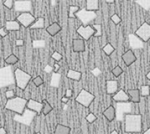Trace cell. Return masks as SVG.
Wrapping results in <instances>:
<instances>
[{
  "label": "cell",
  "mask_w": 150,
  "mask_h": 134,
  "mask_svg": "<svg viewBox=\"0 0 150 134\" xmlns=\"http://www.w3.org/2000/svg\"><path fill=\"white\" fill-rule=\"evenodd\" d=\"M139 94H140V97H146L149 96V86L148 85H143V86L140 87L139 89Z\"/></svg>",
  "instance_id": "obj_31"
},
{
  "label": "cell",
  "mask_w": 150,
  "mask_h": 134,
  "mask_svg": "<svg viewBox=\"0 0 150 134\" xmlns=\"http://www.w3.org/2000/svg\"><path fill=\"white\" fill-rule=\"evenodd\" d=\"M24 44V40L23 39H16L15 40V46H22Z\"/></svg>",
  "instance_id": "obj_44"
},
{
  "label": "cell",
  "mask_w": 150,
  "mask_h": 134,
  "mask_svg": "<svg viewBox=\"0 0 150 134\" xmlns=\"http://www.w3.org/2000/svg\"><path fill=\"white\" fill-rule=\"evenodd\" d=\"M44 70H45V72H46V73H50L53 70V68H52V66H50V65H47V66L45 67Z\"/></svg>",
  "instance_id": "obj_45"
},
{
  "label": "cell",
  "mask_w": 150,
  "mask_h": 134,
  "mask_svg": "<svg viewBox=\"0 0 150 134\" xmlns=\"http://www.w3.org/2000/svg\"><path fill=\"white\" fill-rule=\"evenodd\" d=\"M45 44V42L43 40H37V41H33V47L37 48V47H43Z\"/></svg>",
  "instance_id": "obj_41"
},
{
  "label": "cell",
  "mask_w": 150,
  "mask_h": 134,
  "mask_svg": "<svg viewBox=\"0 0 150 134\" xmlns=\"http://www.w3.org/2000/svg\"><path fill=\"white\" fill-rule=\"evenodd\" d=\"M72 94H73V91H72L71 89H67L66 90V93H65V97H67V98H71L72 97Z\"/></svg>",
  "instance_id": "obj_43"
},
{
  "label": "cell",
  "mask_w": 150,
  "mask_h": 134,
  "mask_svg": "<svg viewBox=\"0 0 150 134\" xmlns=\"http://www.w3.org/2000/svg\"><path fill=\"white\" fill-rule=\"evenodd\" d=\"M42 108H43V103L39 102L34 99H28L27 104H26V109L35 112L37 115H39L40 113H42Z\"/></svg>",
  "instance_id": "obj_12"
},
{
  "label": "cell",
  "mask_w": 150,
  "mask_h": 134,
  "mask_svg": "<svg viewBox=\"0 0 150 134\" xmlns=\"http://www.w3.org/2000/svg\"><path fill=\"white\" fill-rule=\"evenodd\" d=\"M110 134H119V133H118V131H117V130H112V131L110 132Z\"/></svg>",
  "instance_id": "obj_50"
},
{
  "label": "cell",
  "mask_w": 150,
  "mask_h": 134,
  "mask_svg": "<svg viewBox=\"0 0 150 134\" xmlns=\"http://www.w3.org/2000/svg\"><path fill=\"white\" fill-rule=\"evenodd\" d=\"M119 90L118 82L116 80H107L106 81V93L109 95H114Z\"/></svg>",
  "instance_id": "obj_16"
},
{
  "label": "cell",
  "mask_w": 150,
  "mask_h": 134,
  "mask_svg": "<svg viewBox=\"0 0 150 134\" xmlns=\"http://www.w3.org/2000/svg\"><path fill=\"white\" fill-rule=\"evenodd\" d=\"M126 93L128 94L130 100H131L133 103L138 104L140 100H141V97H140V94H139V89H129Z\"/></svg>",
  "instance_id": "obj_19"
},
{
  "label": "cell",
  "mask_w": 150,
  "mask_h": 134,
  "mask_svg": "<svg viewBox=\"0 0 150 134\" xmlns=\"http://www.w3.org/2000/svg\"><path fill=\"white\" fill-rule=\"evenodd\" d=\"M112 99L116 102H120V103H124V102L130 101V98H129V96H128V94L122 89L118 90L114 95H112Z\"/></svg>",
  "instance_id": "obj_15"
},
{
  "label": "cell",
  "mask_w": 150,
  "mask_h": 134,
  "mask_svg": "<svg viewBox=\"0 0 150 134\" xmlns=\"http://www.w3.org/2000/svg\"><path fill=\"white\" fill-rule=\"evenodd\" d=\"M36 134H41L40 132H36Z\"/></svg>",
  "instance_id": "obj_53"
},
{
  "label": "cell",
  "mask_w": 150,
  "mask_h": 134,
  "mask_svg": "<svg viewBox=\"0 0 150 134\" xmlns=\"http://www.w3.org/2000/svg\"><path fill=\"white\" fill-rule=\"evenodd\" d=\"M32 81H33V83H34L35 86H37V87L41 86V85H43V83H44V80L42 79V77L41 76L34 77V78H32Z\"/></svg>",
  "instance_id": "obj_35"
},
{
  "label": "cell",
  "mask_w": 150,
  "mask_h": 134,
  "mask_svg": "<svg viewBox=\"0 0 150 134\" xmlns=\"http://www.w3.org/2000/svg\"><path fill=\"white\" fill-rule=\"evenodd\" d=\"M102 50L106 55H111L115 51V47L112 44H110V43H107L106 45H104Z\"/></svg>",
  "instance_id": "obj_30"
},
{
  "label": "cell",
  "mask_w": 150,
  "mask_h": 134,
  "mask_svg": "<svg viewBox=\"0 0 150 134\" xmlns=\"http://www.w3.org/2000/svg\"><path fill=\"white\" fill-rule=\"evenodd\" d=\"M96 119H97V117H96V115H95V114H93V113H89L88 115L86 116V121H87L88 123H93V122H95Z\"/></svg>",
  "instance_id": "obj_37"
},
{
  "label": "cell",
  "mask_w": 150,
  "mask_h": 134,
  "mask_svg": "<svg viewBox=\"0 0 150 134\" xmlns=\"http://www.w3.org/2000/svg\"><path fill=\"white\" fill-rule=\"evenodd\" d=\"M14 10L16 12H20V13H24V12H30L32 10V1H24V0H14Z\"/></svg>",
  "instance_id": "obj_10"
},
{
  "label": "cell",
  "mask_w": 150,
  "mask_h": 134,
  "mask_svg": "<svg viewBox=\"0 0 150 134\" xmlns=\"http://www.w3.org/2000/svg\"><path fill=\"white\" fill-rule=\"evenodd\" d=\"M70 132H71V128L69 126L63 125V124H57L53 134H70Z\"/></svg>",
  "instance_id": "obj_23"
},
{
  "label": "cell",
  "mask_w": 150,
  "mask_h": 134,
  "mask_svg": "<svg viewBox=\"0 0 150 134\" xmlns=\"http://www.w3.org/2000/svg\"><path fill=\"white\" fill-rule=\"evenodd\" d=\"M126 133H141L142 132V116L140 114H125L124 116Z\"/></svg>",
  "instance_id": "obj_1"
},
{
  "label": "cell",
  "mask_w": 150,
  "mask_h": 134,
  "mask_svg": "<svg viewBox=\"0 0 150 134\" xmlns=\"http://www.w3.org/2000/svg\"><path fill=\"white\" fill-rule=\"evenodd\" d=\"M87 11L96 12L99 9V0H86V7Z\"/></svg>",
  "instance_id": "obj_22"
},
{
  "label": "cell",
  "mask_w": 150,
  "mask_h": 134,
  "mask_svg": "<svg viewBox=\"0 0 150 134\" xmlns=\"http://www.w3.org/2000/svg\"><path fill=\"white\" fill-rule=\"evenodd\" d=\"M94 99H95V96L92 93H90L85 89H81L78 95L76 96V98H75V101L83 107H85V108H88L94 101Z\"/></svg>",
  "instance_id": "obj_6"
},
{
  "label": "cell",
  "mask_w": 150,
  "mask_h": 134,
  "mask_svg": "<svg viewBox=\"0 0 150 134\" xmlns=\"http://www.w3.org/2000/svg\"><path fill=\"white\" fill-rule=\"evenodd\" d=\"M91 26H92V28L95 30V34H94L93 37H100V36L102 35V25H101V23H95V24H92Z\"/></svg>",
  "instance_id": "obj_29"
},
{
  "label": "cell",
  "mask_w": 150,
  "mask_h": 134,
  "mask_svg": "<svg viewBox=\"0 0 150 134\" xmlns=\"http://www.w3.org/2000/svg\"><path fill=\"white\" fill-rule=\"evenodd\" d=\"M72 49L74 52H84L85 51V41L81 38H76L72 41Z\"/></svg>",
  "instance_id": "obj_17"
},
{
  "label": "cell",
  "mask_w": 150,
  "mask_h": 134,
  "mask_svg": "<svg viewBox=\"0 0 150 134\" xmlns=\"http://www.w3.org/2000/svg\"><path fill=\"white\" fill-rule=\"evenodd\" d=\"M36 115H37V114H36L35 112L29 110V109H25L22 115H17V114H16V115L13 117V120L16 121V122L23 124V125L29 126L33 122V120H34V118L36 117Z\"/></svg>",
  "instance_id": "obj_7"
},
{
  "label": "cell",
  "mask_w": 150,
  "mask_h": 134,
  "mask_svg": "<svg viewBox=\"0 0 150 134\" xmlns=\"http://www.w3.org/2000/svg\"><path fill=\"white\" fill-rule=\"evenodd\" d=\"M8 34H9V32L4 27L0 28V37H5V36H7Z\"/></svg>",
  "instance_id": "obj_42"
},
{
  "label": "cell",
  "mask_w": 150,
  "mask_h": 134,
  "mask_svg": "<svg viewBox=\"0 0 150 134\" xmlns=\"http://www.w3.org/2000/svg\"><path fill=\"white\" fill-rule=\"evenodd\" d=\"M52 59L55 60V61H60V60L62 59V55L61 53L57 52V51H54L52 54Z\"/></svg>",
  "instance_id": "obj_39"
},
{
  "label": "cell",
  "mask_w": 150,
  "mask_h": 134,
  "mask_svg": "<svg viewBox=\"0 0 150 134\" xmlns=\"http://www.w3.org/2000/svg\"><path fill=\"white\" fill-rule=\"evenodd\" d=\"M143 134H150V129H149V128H147L146 130H145L144 132H143Z\"/></svg>",
  "instance_id": "obj_49"
},
{
  "label": "cell",
  "mask_w": 150,
  "mask_h": 134,
  "mask_svg": "<svg viewBox=\"0 0 150 134\" xmlns=\"http://www.w3.org/2000/svg\"><path fill=\"white\" fill-rule=\"evenodd\" d=\"M103 115L104 117L107 119L108 121H113L116 117V109L114 106L109 105L105 110L103 111Z\"/></svg>",
  "instance_id": "obj_18"
},
{
  "label": "cell",
  "mask_w": 150,
  "mask_h": 134,
  "mask_svg": "<svg viewBox=\"0 0 150 134\" xmlns=\"http://www.w3.org/2000/svg\"><path fill=\"white\" fill-rule=\"evenodd\" d=\"M80 9V7L77 6V5H72V6H69V19H73L75 18L74 14L76 13L77 11Z\"/></svg>",
  "instance_id": "obj_32"
},
{
  "label": "cell",
  "mask_w": 150,
  "mask_h": 134,
  "mask_svg": "<svg viewBox=\"0 0 150 134\" xmlns=\"http://www.w3.org/2000/svg\"><path fill=\"white\" fill-rule=\"evenodd\" d=\"M42 103H43L42 113L44 114V115H48V114L53 110V107L51 106V104H50L47 100H45V99L42 101Z\"/></svg>",
  "instance_id": "obj_26"
},
{
  "label": "cell",
  "mask_w": 150,
  "mask_h": 134,
  "mask_svg": "<svg viewBox=\"0 0 150 134\" xmlns=\"http://www.w3.org/2000/svg\"><path fill=\"white\" fill-rule=\"evenodd\" d=\"M111 72H112V74L114 75L115 77H119L120 75L123 73V69L119 66V65H117V66H115L114 68H113Z\"/></svg>",
  "instance_id": "obj_34"
},
{
  "label": "cell",
  "mask_w": 150,
  "mask_h": 134,
  "mask_svg": "<svg viewBox=\"0 0 150 134\" xmlns=\"http://www.w3.org/2000/svg\"><path fill=\"white\" fill-rule=\"evenodd\" d=\"M106 3H108V4H113V3H115V1H114V0H107V1H106Z\"/></svg>",
  "instance_id": "obj_48"
},
{
  "label": "cell",
  "mask_w": 150,
  "mask_h": 134,
  "mask_svg": "<svg viewBox=\"0 0 150 134\" xmlns=\"http://www.w3.org/2000/svg\"><path fill=\"white\" fill-rule=\"evenodd\" d=\"M5 97L7 99H12L13 97H15V92H14V90H7L5 92Z\"/></svg>",
  "instance_id": "obj_40"
},
{
  "label": "cell",
  "mask_w": 150,
  "mask_h": 134,
  "mask_svg": "<svg viewBox=\"0 0 150 134\" xmlns=\"http://www.w3.org/2000/svg\"><path fill=\"white\" fill-rule=\"evenodd\" d=\"M77 34L81 37V39H83L84 41L89 40L91 37H93L94 34H95V30L92 28L91 25H87V26H79L76 30Z\"/></svg>",
  "instance_id": "obj_11"
},
{
  "label": "cell",
  "mask_w": 150,
  "mask_h": 134,
  "mask_svg": "<svg viewBox=\"0 0 150 134\" xmlns=\"http://www.w3.org/2000/svg\"><path fill=\"white\" fill-rule=\"evenodd\" d=\"M20 27H21L20 24L16 20H7L5 22V26H4V28L8 32H10V31H19L20 30Z\"/></svg>",
  "instance_id": "obj_20"
},
{
  "label": "cell",
  "mask_w": 150,
  "mask_h": 134,
  "mask_svg": "<svg viewBox=\"0 0 150 134\" xmlns=\"http://www.w3.org/2000/svg\"><path fill=\"white\" fill-rule=\"evenodd\" d=\"M15 78L12 66H5L0 68V88L14 86Z\"/></svg>",
  "instance_id": "obj_3"
},
{
  "label": "cell",
  "mask_w": 150,
  "mask_h": 134,
  "mask_svg": "<svg viewBox=\"0 0 150 134\" xmlns=\"http://www.w3.org/2000/svg\"><path fill=\"white\" fill-rule=\"evenodd\" d=\"M19 61L18 57L14 54H10L8 57L5 58V62L8 64V66H12V65H15L16 63Z\"/></svg>",
  "instance_id": "obj_28"
},
{
  "label": "cell",
  "mask_w": 150,
  "mask_h": 134,
  "mask_svg": "<svg viewBox=\"0 0 150 134\" xmlns=\"http://www.w3.org/2000/svg\"><path fill=\"white\" fill-rule=\"evenodd\" d=\"M136 55L134 54V52H133V50L131 49H128L127 51H125L124 53H123L122 55V60L123 62H124V64L126 65V66H131V65L136 61Z\"/></svg>",
  "instance_id": "obj_13"
},
{
  "label": "cell",
  "mask_w": 150,
  "mask_h": 134,
  "mask_svg": "<svg viewBox=\"0 0 150 134\" xmlns=\"http://www.w3.org/2000/svg\"><path fill=\"white\" fill-rule=\"evenodd\" d=\"M128 37H129V43H130L131 50L132 49H140V48L144 47V42H142V41L140 40L134 33H130Z\"/></svg>",
  "instance_id": "obj_14"
},
{
  "label": "cell",
  "mask_w": 150,
  "mask_h": 134,
  "mask_svg": "<svg viewBox=\"0 0 150 134\" xmlns=\"http://www.w3.org/2000/svg\"><path fill=\"white\" fill-rule=\"evenodd\" d=\"M66 76L68 77L69 79L73 80V81H79L82 77V73L80 71H76V70L70 69L69 71L67 72Z\"/></svg>",
  "instance_id": "obj_24"
},
{
  "label": "cell",
  "mask_w": 150,
  "mask_h": 134,
  "mask_svg": "<svg viewBox=\"0 0 150 134\" xmlns=\"http://www.w3.org/2000/svg\"><path fill=\"white\" fill-rule=\"evenodd\" d=\"M137 4H139L140 6H142L145 10L148 11L150 8V0H141V1H135Z\"/></svg>",
  "instance_id": "obj_33"
},
{
  "label": "cell",
  "mask_w": 150,
  "mask_h": 134,
  "mask_svg": "<svg viewBox=\"0 0 150 134\" xmlns=\"http://www.w3.org/2000/svg\"><path fill=\"white\" fill-rule=\"evenodd\" d=\"M36 18L30 12H24V13H20L16 17V21L20 24V26L22 25L24 28H29L33 23L35 22Z\"/></svg>",
  "instance_id": "obj_8"
},
{
  "label": "cell",
  "mask_w": 150,
  "mask_h": 134,
  "mask_svg": "<svg viewBox=\"0 0 150 134\" xmlns=\"http://www.w3.org/2000/svg\"><path fill=\"white\" fill-rule=\"evenodd\" d=\"M110 19H111V21H112L113 23L116 24V25H118V24L121 23V18H120L117 14H113V15H111Z\"/></svg>",
  "instance_id": "obj_36"
},
{
  "label": "cell",
  "mask_w": 150,
  "mask_h": 134,
  "mask_svg": "<svg viewBox=\"0 0 150 134\" xmlns=\"http://www.w3.org/2000/svg\"><path fill=\"white\" fill-rule=\"evenodd\" d=\"M68 101H69V98H67V97H65V96L61 98V102H62V103H67Z\"/></svg>",
  "instance_id": "obj_46"
},
{
  "label": "cell",
  "mask_w": 150,
  "mask_h": 134,
  "mask_svg": "<svg viewBox=\"0 0 150 134\" xmlns=\"http://www.w3.org/2000/svg\"><path fill=\"white\" fill-rule=\"evenodd\" d=\"M3 5L7 9H12L14 5V0H5V1H3Z\"/></svg>",
  "instance_id": "obj_38"
},
{
  "label": "cell",
  "mask_w": 150,
  "mask_h": 134,
  "mask_svg": "<svg viewBox=\"0 0 150 134\" xmlns=\"http://www.w3.org/2000/svg\"><path fill=\"white\" fill-rule=\"evenodd\" d=\"M60 79H61V74L59 73H53L51 78V86L52 87H58L60 84Z\"/></svg>",
  "instance_id": "obj_27"
},
{
  "label": "cell",
  "mask_w": 150,
  "mask_h": 134,
  "mask_svg": "<svg viewBox=\"0 0 150 134\" xmlns=\"http://www.w3.org/2000/svg\"><path fill=\"white\" fill-rule=\"evenodd\" d=\"M146 78H147V79H150V73H149V72L146 74Z\"/></svg>",
  "instance_id": "obj_52"
},
{
  "label": "cell",
  "mask_w": 150,
  "mask_h": 134,
  "mask_svg": "<svg viewBox=\"0 0 150 134\" xmlns=\"http://www.w3.org/2000/svg\"><path fill=\"white\" fill-rule=\"evenodd\" d=\"M54 66H55V68H56V69H55V71H58V68H59V65H58L57 63H55Z\"/></svg>",
  "instance_id": "obj_51"
},
{
  "label": "cell",
  "mask_w": 150,
  "mask_h": 134,
  "mask_svg": "<svg viewBox=\"0 0 150 134\" xmlns=\"http://www.w3.org/2000/svg\"><path fill=\"white\" fill-rule=\"evenodd\" d=\"M28 99H25L23 97L15 96L12 99L7 100L5 103V107L4 108L6 110H10L14 113H16L17 115H22L24 110L26 109V104H27Z\"/></svg>",
  "instance_id": "obj_2"
},
{
  "label": "cell",
  "mask_w": 150,
  "mask_h": 134,
  "mask_svg": "<svg viewBox=\"0 0 150 134\" xmlns=\"http://www.w3.org/2000/svg\"><path fill=\"white\" fill-rule=\"evenodd\" d=\"M0 134H6V130H5V128L0 127Z\"/></svg>",
  "instance_id": "obj_47"
},
{
  "label": "cell",
  "mask_w": 150,
  "mask_h": 134,
  "mask_svg": "<svg viewBox=\"0 0 150 134\" xmlns=\"http://www.w3.org/2000/svg\"><path fill=\"white\" fill-rule=\"evenodd\" d=\"M14 78H15V85L21 90H25L29 82L32 80V76L29 73L23 71L22 69L14 70Z\"/></svg>",
  "instance_id": "obj_4"
},
{
  "label": "cell",
  "mask_w": 150,
  "mask_h": 134,
  "mask_svg": "<svg viewBox=\"0 0 150 134\" xmlns=\"http://www.w3.org/2000/svg\"><path fill=\"white\" fill-rule=\"evenodd\" d=\"M46 31H47V33L49 34V35L55 36V35H57L60 31H61V26L59 25V23L53 22L52 24H50V25L46 28Z\"/></svg>",
  "instance_id": "obj_21"
},
{
  "label": "cell",
  "mask_w": 150,
  "mask_h": 134,
  "mask_svg": "<svg viewBox=\"0 0 150 134\" xmlns=\"http://www.w3.org/2000/svg\"><path fill=\"white\" fill-rule=\"evenodd\" d=\"M134 34L142 42H148L150 39V24L148 22H143L141 26L135 31Z\"/></svg>",
  "instance_id": "obj_9"
},
{
  "label": "cell",
  "mask_w": 150,
  "mask_h": 134,
  "mask_svg": "<svg viewBox=\"0 0 150 134\" xmlns=\"http://www.w3.org/2000/svg\"><path fill=\"white\" fill-rule=\"evenodd\" d=\"M45 27V19L43 17H39L35 20V22L30 26V29H43Z\"/></svg>",
  "instance_id": "obj_25"
},
{
  "label": "cell",
  "mask_w": 150,
  "mask_h": 134,
  "mask_svg": "<svg viewBox=\"0 0 150 134\" xmlns=\"http://www.w3.org/2000/svg\"><path fill=\"white\" fill-rule=\"evenodd\" d=\"M74 16H75V18L79 19V20L81 21L82 25L83 26L90 25V23L97 18V14H96V12L87 11L85 8L79 9V10L74 14Z\"/></svg>",
  "instance_id": "obj_5"
}]
</instances>
